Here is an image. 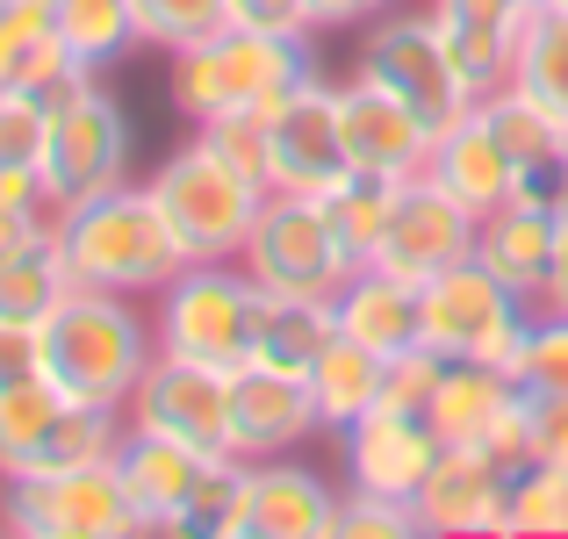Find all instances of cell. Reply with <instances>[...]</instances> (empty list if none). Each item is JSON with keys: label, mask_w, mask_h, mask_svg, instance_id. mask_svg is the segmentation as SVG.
<instances>
[{"label": "cell", "mask_w": 568, "mask_h": 539, "mask_svg": "<svg viewBox=\"0 0 568 539\" xmlns=\"http://www.w3.org/2000/svg\"><path fill=\"white\" fill-rule=\"evenodd\" d=\"M51 237L65 252L72 288H109V295H138V303L187 266V245L166 223V209L152 202V187H130V180L51 209Z\"/></svg>", "instance_id": "1"}, {"label": "cell", "mask_w": 568, "mask_h": 539, "mask_svg": "<svg viewBox=\"0 0 568 539\" xmlns=\"http://www.w3.org/2000/svg\"><path fill=\"white\" fill-rule=\"evenodd\" d=\"M159 332L138 309V295H109V288H72L51 317L37 324V367L65 388L72 403L94 410H123L138 374L152 367Z\"/></svg>", "instance_id": "2"}, {"label": "cell", "mask_w": 568, "mask_h": 539, "mask_svg": "<svg viewBox=\"0 0 568 539\" xmlns=\"http://www.w3.org/2000/svg\"><path fill=\"white\" fill-rule=\"evenodd\" d=\"M317 72L310 37H266V29H216V37L173 51V109L187 123H223V115H266L281 94Z\"/></svg>", "instance_id": "3"}, {"label": "cell", "mask_w": 568, "mask_h": 539, "mask_svg": "<svg viewBox=\"0 0 568 539\" xmlns=\"http://www.w3.org/2000/svg\"><path fill=\"white\" fill-rule=\"evenodd\" d=\"M144 187L166 209V223L181 231L187 260H237L252 223H260V209H266V194H274L260 173L223 159L209 138H187L181 152H166V166L144 180Z\"/></svg>", "instance_id": "4"}, {"label": "cell", "mask_w": 568, "mask_h": 539, "mask_svg": "<svg viewBox=\"0 0 568 539\" xmlns=\"http://www.w3.org/2000/svg\"><path fill=\"white\" fill-rule=\"evenodd\" d=\"M532 309L540 303H526L518 288H504L475 252L460 266H446V274L417 281V324H425V346L439 359H489V367L511 374L518 353H526Z\"/></svg>", "instance_id": "5"}, {"label": "cell", "mask_w": 568, "mask_h": 539, "mask_svg": "<svg viewBox=\"0 0 568 539\" xmlns=\"http://www.w3.org/2000/svg\"><path fill=\"white\" fill-rule=\"evenodd\" d=\"M252 317H260V281L237 260H187L152 295L159 353L202 359V367H245L252 359Z\"/></svg>", "instance_id": "6"}, {"label": "cell", "mask_w": 568, "mask_h": 539, "mask_svg": "<svg viewBox=\"0 0 568 539\" xmlns=\"http://www.w3.org/2000/svg\"><path fill=\"white\" fill-rule=\"evenodd\" d=\"M51 101V123H43V202L65 209V202H87V194L130 180V115L123 101L101 87V72H80L65 80Z\"/></svg>", "instance_id": "7"}, {"label": "cell", "mask_w": 568, "mask_h": 539, "mask_svg": "<svg viewBox=\"0 0 568 539\" xmlns=\"http://www.w3.org/2000/svg\"><path fill=\"white\" fill-rule=\"evenodd\" d=\"M0 526L22 539H130L144 532V518L109 454L58 475H0Z\"/></svg>", "instance_id": "8"}, {"label": "cell", "mask_w": 568, "mask_h": 539, "mask_svg": "<svg viewBox=\"0 0 568 539\" xmlns=\"http://www.w3.org/2000/svg\"><path fill=\"white\" fill-rule=\"evenodd\" d=\"M353 72L375 80V87H388L396 101H410L432 130L460 123V115L475 109V87L460 80V65H454V51H446L439 22H432V8H388V14H375V22L361 29Z\"/></svg>", "instance_id": "9"}, {"label": "cell", "mask_w": 568, "mask_h": 539, "mask_svg": "<svg viewBox=\"0 0 568 539\" xmlns=\"http://www.w3.org/2000/svg\"><path fill=\"white\" fill-rule=\"evenodd\" d=\"M237 266H245L266 295H324V303H332L353 274L346 245H338L332 216H324V194H288V187L266 194Z\"/></svg>", "instance_id": "10"}, {"label": "cell", "mask_w": 568, "mask_h": 539, "mask_svg": "<svg viewBox=\"0 0 568 539\" xmlns=\"http://www.w3.org/2000/svg\"><path fill=\"white\" fill-rule=\"evenodd\" d=\"M425 417L446 446H475L511 475L526 468V388L489 359H439Z\"/></svg>", "instance_id": "11"}, {"label": "cell", "mask_w": 568, "mask_h": 539, "mask_svg": "<svg viewBox=\"0 0 568 539\" xmlns=\"http://www.w3.org/2000/svg\"><path fill=\"white\" fill-rule=\"evenodd\" d=\"M123 425L166 431L202 454H231V367H202L181 353H152V367L138 374L123 403Z\"/></svg>", "instance_id": "12"}, {"label": "cell", "mask_w": 568, "mask_h": 539, "mask_svg": "<svg viewBox=\"0 0 568 539\" xmlns=\"http://www.w3.org/2000/svg\"><path fill=\"white\" fill-rule=\"evenodd\" d=\"M353 173L346 138H338V80L310 72L295 94L266 109V187L288 194H332Z\"/></svg>", "instance_id": "13"}, {"label": "cell", "mask_w": 568, "mask_h": 539, "mask_svg": "<svg viewBox=\"0 0 568 539\" xmlns=\"http://www.w3.org/2000/svg\"><path fill=\"white\" fill-rule=\"evenodd\" d=\"M475 252V216L454 202V194L439 187V180H403L396 187V209H388V231H382V245H375V260L367 266H382V274H396V281H432V274H446V266H460Z\"/></svg>", "instance_id": "14"}, {"label": "cell", "mask_w": 568, "mask_h": 539, "mask_svg": "<svg viewBox=\"0 0 568 539\" xmlns=\"http://www.w3.org/2000/svg\"><path fill=\"white\" fill-rule=\"evenodd\" d=\"M338 454H346V489H382V497H410L425 489V475L439 468L446 439L432 431L425 410H396L375 403L353 431H338Z\"/></svg>", "instance_id": "15"}, {"label": "cell", "mask_w": 568, "mask_h": 539, "mask_svg": "<svg viewBox=\"0 0 568 539\" xmlns=\"http://www.w3.org/2000/svg\"><path fill=\"white\" fill-rule=\"evenodd\" d=\"M338 138H346L353 173L417 180L439 130H432L410 101H396L388 87H375V80H361V72H353V80H338Z\"/></svg>", "instance_id": "16"}, {"label": "cell", "mask_w": 568, "mask_h": 539, "mask_svg": "<svg viewBox=\"0 0 568 539\" xmlns=\"http://www.w3.org/2000/svg\"><path fill=\"white\" fill-rule=\"evenodd\" d=\"M425 8H432V22H439L446 51H454L460 80L475 87V101L497 94V87H511L518 43H526L540 0H425Z\"/></svg>", "instance_id": "17"}, {"label": "cell", "mask_w": 568, "mask_h": 539, "mask_svg": "<svg viewBox=\"0 0 568 539\" xmlns=\"http://www.w3.org/2000/svg\"><path fill=\"white\" fill-rule=\"evenodd\" d=\"M417 526L425 532H504L511 526V468H497L489 454L475 446H446L439 468L425 475L417 489Z\"/></svg>", "instance_id": "18"}, {"label": "cell", "mask_w": 568, "mask_h": 539, "mask_svg": "<svg viewBox=\"0 0 568 539\" xmlns=\"http://www.w3.org/2000/svg\"><path fill=\"white\" fill-rule=\"evenodd\" d=\"M555 245H561V202L555 194H511L504 209H489L475 223V260L518 288L526 303H540L547 274H555Z\"/></svg>", "instance_id": "19"}, {"label": "cell", "mask_w": 568, "mask_h": 539, "mask_svg": "<svg viewBox=\"0 0 568 539\" xmlns=\"http://www.w3.org/2000/svg\"><path fill=\"white\" fill-rule=\"evenodd\" d=\"M317 425V396L303 374H274V367H237L231 374V454L245 460H274L288 446H303Z\"/></svg>", "instance_id": "20"}, {"label": "cell", "mask_w": 568, "mask_h": 539, "mask_svg": "<svg viewBox=\"0 0 568 539\" xmlns=\"http://www.w3.org/2000/svg\"><path fill=\"white\" fill-rule=\"evenodd\" d=\"M425 180H439V187L454 194V202L468 209L475 223H483L489 209H504V202L518 194V159L504 152V138H497V123L483 115V101H475L460 123H446L439 138H432Z\"/></svg>", "instance_id": "21"}, {"label": "cell", "mask_w": 568, "mask_h": 539, "mask_svg": "<svg viewBox=\"0 0 568 539\" xmlns=\"http://www.w3.org/2000/svg\"><path fill=\"white\" fill-rule=\"evenodd\" d=\"M209 460L216 454H202V446H181V439H166V431L123 425L115 468H123V482H130V504H138L144 532H181V518H187L194 489H202Z\"/></svg>", "instance_id": "22"}, {"label": "cell", "mask_w": 568, "mask_h": 539, "mask_svg": "<svg viewBox=\"0 0 568 539\" xmlns=\"http://www.w3.org/2000/svg\"><path fill=\"white\" fill-rule=\"evenodd\" d=\"M338 532V489L317 468L274 454L252 460V539H332Z\"/></svg>", "instance_id": "23"}, {"label": "cell", "mask_w": 568, "mask_h": 539, "mask_svg": "<svg viewBox=\"0 0 568 539\" xmlns=\"http://www.w3.org/2000/svg\"><path fill=\"white\" fill-rule=\"evenodd\" d=\"M338 309V338H353V346H367L375 359H403L425 346V324H417V288L396 274H382V266H353L346 288L332 295Z\"/></svg>", "instance_id": "24"}, {"label": "cell", "mask_w": 568, "mask_h": 539, "mask_svg": "<svg viewBox=\"0 0 568 539\" xmlns=\"http://www.w3.org/2000/svg\"><path fill=\"white\" fill-rule=\"evenodd\" d=\"M483 115L497 123L504 152L518 159V194H555L568 187V123L547 101H532L526 87H497V94H483Z\"/></svg>", "instance_id": "25"}, {"label": "cell", "mask_w": 568, "mask_h": 539, "mask_svg": "<svg viewBox=\"0 0 568 539\" xmlns=\"http://www.w3.org/2000/svg\"><path fill=\"white\" fill-rule=\"evenodd\" d=\"M338 338V309L324 295H266L260 288V317H252V359L245 367H274V374H303L324 359V346Z\"/></svg>", "instance_id": "26"}, {"label": "cell", "mask_w": 568, "mask_h": 539, "mask_svg": "<svg viewBox=\"0 0 568 539\" xmlns=\"http://www.w3.org/2000/svg\"><path fill=\"white\" fill-rule=\"evenodd\" d=\"M65 295H72V274H65V252H58L51 231H37L29 245L0 252V324H8V332H37Z\"/></svg>", "instance_id": "27"}, {"label": "cell", "mask_w": 568, "mask_h": 539, "mask_svg": "<svg viewBox=\"0 0 568 539\" xmlns=\"http://www.w3.org/2000/svg\"><path fill=\"white\" fill-rule=\"evenodd\" d=\"M382 388H388V359H375L367 346H353V338H332L324 359L310 367V396H317L324 431H353L382 403Z\"/></svg>", "instance_id": "28"}, {"label": "cell", "mask_w": 568, "mask_h": 539, "mask_svg": "<svg viewBox=\"0 0 568 539\" xmlns=\"http://www.w3.org/2000/svg\"><path fill=\"white\" fill-rule=\"evenodd\" d=\"M43 123H51V101L29 94V87H0V202L22 209H51L43 202Z\"/></svg>", "instance_id": "29"}, {"label": "cell", "mask_w": 568, "mask_h": 539, "mask_svg": "<svg viewBox=\"0 0 568 539\" xmlns=\"http://www.w3.org/2000/svg\"><path fill=\"white\" fill-rule=\"evenodd\" d=\"M65 410H72V396H65V388H58L43 367L0 388V475L29 468V454L51 439V425H58Z\"/></svg>", "instance_id": "30"}, {"label": "cell", "mask_w": 568, "mask_h": 539, "mask_svg": "<svg viewBox=\"0 0 568 539\" xmlns=\"http://www.w3.org/2000/svg\"><path fill=\"white\" fill-rule=\"evenodd\" d=\"M181 532L194 539H252V460L245 454H216L194 489Z\"/></svg>", "instance_id": "31"}, {"label": "cell", "mask_w": 568, "mask_h": 539, "mask_svg": "<svg viewBox=\"0 0 568 539\" xmlns=\"http://www.w3.org/2000/svg\"><path fill=\"white\" fill-rule=\"evenodd\" d=\"M396 187H403V180L346 173L332 194H324V216H332V231H338V245H346L353 266L375 260V245H382V231H388V209H396Z\"/></svg>", "instance_id": "32"}, {"label": "cell", "mask_w": 568, "mask_h": 539, "mask_svg": "<svg viewBox=\"0 0 568 539\" xmlns=\"http://www.w3.org/2000/svg\"><path fill=\"white\" fill-rule=\"evenodd\" d=\"M58 37L72 43V58H80L87 72L115 65L123 51H138V14H130V0H65L58 8Z\"/></svg>", "instance_id": "33"}, {"label": "cell", "mask_w": 568, "mask_h": 539, "mask_svg": "<svg viewBox=\"0 0 568 539\" xmlns=\"http://www.w3.org/2000/svg\"><path fill=\"white\" fill-rule=\"evenodd\" d=\"M511 87H526L532 101H547V109L568 123V14L561 8H540V14H532L526 43H518Z\"/></svg>", "instance_id": "34"}, {"label": "cell", "mask_w": 568, "mask_h": 539, "mask_svg": "<svg viewBox=\"0 0 568 539\" xmlns=\"http://www.w3.org/2000/svg\"><path fill=\"white\" fill-rule=\"evenodd\" d=\"M130 14H138V37L166 58L231 29V0H130Z\"/></svg>", "instance_id": "35"}, {"label": "cell", "mask_w": 568, "mask_h": 539, "mask_svg": "<svg viewBox=\"0 0 568 539\" xmlns=\"http://www.w3.org/2000/svg\"><path fill=\"white\" fill-rule=\"evenodd\" d=\"M504 532L568 539V468H555V460H526V468L511 475V526Z\"/></svg>", "instance_id": "36"}, {"label": "cell", "mask_w": 568, "mask_h": 539, "mask_svg": "<svg viewBox=\"0 0 568 539\" xmlns=\"http://www.w3.org/2000/svg\"><path fill=\"white\" fill-rule=\"evenodd\" d=\"M518 388L526 396H561L568 403V317L555 309H532V332H526V353H518Z\"/></svg>", "instance_id": "37"}, {"label": "cell", "mask_w": 568, "mask_h": 539, "mask_svg": "<svg viewBox=\"0 0 568 539\" xmlns=\"http://www.w3.org/2000/svg\"><path fill=\"white\" fill-rule=\"evenodd\" d=\"M410 532H425L410 497H382V489H346V497H338V532L332 539H410Z\"/></svg>", "instance_id": "38"}, {"label": "cell", "mask_w": 568, "mask_h": 539, "mask_svg": "<svg viewBox=\"0 0 568 539\" xmlns=\"http://www.w3.org/2000/svg\"><path fill=\"white\" fill-rule=\"evenodd\" d=\"M237 29H266V37H317V8L310 0H231Z\"/></svg>", "instance_id": "39"}, {"label": "cell", "mask_w": 568, "mask_h": 539, "mask_svg": "<svg viewBox=\"0 0 568 539\" xmlns=\"http://www.w3.org/2000/svg\"><path fill=\"white\" fill-rule=\"evenodd\" d=\"M526 460L568 468V403L561 396H526Z\"/></svg>", "instance_id": "40"}, {"label": "cell", "mask_w": 568, "mask_h": 539, "mask_svg": "<svg viewBox=\"0 0 568 539\" xmlns=\"http://www.w3.org/2000/svg\"><path fill=\"white\" fill-rule=\"evenodd\" d=\"M310 8H317V29H367L375 14L403 8V0H310Z\"/></svg>", "instance_id": "41"}, {"label": "cell", "mask_w": 568, "mask_h": 539, "mask_svg": "<svg viewBox=\"0 0 568 539\" xmlns=\"http://www.w3.org/2000/svg\"><path fill=\"white\" fill-rule=\"evenodd\" d=\"M37 231H51V209H22V202H0V252L29 245Z\"/></svg>", "instance_id": "42"}, {"label": "cell", "mask_w": 568, "mask_h": 539, "mask_svg": "<svg viewBox=\"0 0 568 539\" xmlns=\"http://www.w3.org/2000/svg\"><path fill=\"white\" fill-rule=\"evenodd\" d=\"M540 309L568 317V202H561V245H555V274H547V288H540Z\"/></svg>", "instance_id": "43"}, {"label": "cell", "mask_w": 568, "mask_h": 539, "mask_svg": "<svg viewBox=\"0 0 568 539\" xmlns=\"http://www.w3.org/2000/svg\"><path fill=\"white\" fill-rule=\"evenodd\" d=\"M43 37H51V29H43ZM22 51H29V37L8 22V14H0V87H14V80H22Z\"/></svg>", "instance_id": "44"}, {"label": "cell", "mask_w": 568, "mask_h": 539, "mask_svg": "<svg viewBox=\"0 0 568 539\" xmlns=\"http://www.w3.org/2000/svg\"><path fill=\"white\" fill-rule=\"evenodd\" d=\"M540 8H561V14H568V0H540Z\"/></svg>", "instance_id": "45"}, {"label": "cell", "mask_w": 568, "mask_h": 539, "mask_svg": "<svg viewBox=\"0 0 568 539\" xmlns=\"http://www.w3.org/2000/svg\"><path fill=\"white\" fill-rule=\"evenodd\" d=\"M8 8H14V0H0V14H8Z\"/></svg>", "instance_id": "46"}, {"label": "cell", "mask_w": 568, "mask_h": 539, "mask_svg": "<svg viewBox=\"0 0 568 539\" xmlns=\"http://www.w3.org/2000/svg\"><path fill=\"white\" fill-rule=\"evenodd\" d=\"M561 202H568V187H561Z\"/></svg>", "instance_id": "47"}]
</instances>
